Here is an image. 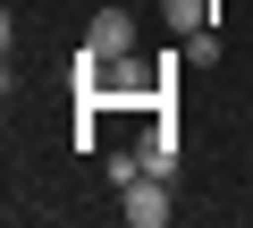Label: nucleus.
I'll return each instance as SVG.
<instances>
[{"label": "nucleus", "mask_w": 253, "mask_h": 228, "mask_svg": "<svg viewBox=\"0 0 253 228\" xmlns=\"http://www.w3.org/2000/svg\"><path fill=\"white\" fill-rule=\"evenodd\" d=\"M135 178H152V169H144V144H135V152H110V186H118V194L135 186Z\"/></svg>", "instance_id": "39448f33"}, {"label": "nucleus", "mask_w": 253, "mask_h": 228, "mask_svg": "<svg viewBox=\"0 0 253 228\" xmlns=\"http://www.w3.org/2000/svg\"><path fill=\"white\" fill-rule=\"evenodd\" d=\"M118 211H126V228H161L169 220V186L161 178H135V186L118 194Z\"/></svg>", "instance_id": "f03ea898"}, {"label": "nucleus", "mask_w": 253, "mask_h": 228, "mask_svg": "<svg viewBox=\"0 0 253 228\" xmlns=\"http://www.w3.org/2000/svg\"><path fill=\"white\" fill-rule=\"evenodd\" d=\"M84 43H93L101 59H126V51H135V9H126V0H110V9L84 26Z\"/></svg>", "instance_id": "f257e3e1"}, {"label": "nucleus", "mask_w": 253, "mask_h": 228, "mask_svg": "<svg viewBox=\"0 0 253 228\" xmlns=\"http://www.w3.org/2000/svg\"><path fill=\"white\" fill-rule=\"evenodd\" d=\"M144 169H152V178H169V169H177V136H169V127H152V136H144Z\"/></svg>", "instance_id": "7ed1b4c3"}, {"label": "nucleus", "mask_w": 253, "mask_h": 228, "mask_svg": "<svg viewBox=\"0 0 253 228\" xmlns=\"http://www.w3.org/2000/svg\"><path fill=\"white\" fill-rule=\"evenodd\" d=\"M161 17H169L177 34H203V17H211V0H161Z\"/></svg>", "instance_id": "20e7f679"}]
</instances>
